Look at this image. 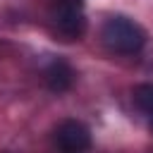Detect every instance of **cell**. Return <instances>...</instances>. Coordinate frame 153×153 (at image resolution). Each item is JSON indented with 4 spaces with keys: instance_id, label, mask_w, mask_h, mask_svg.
<instances>
[{
    "instance_id": "6da1fadb",
    "label": "cell",
    "mask_w": 153,
    "mask_h": 153,
    "mask_svg": "<svg viewBox=\"0 0 153 153\" xmlns=\"http://www.w3.org/2000/svg\"><path fill=\"white\" fill-rule=\"evenodd\" d=\"M100 38L112 53H120V55H136L146 45V31L136 22L122 14H112L105 19L100 29Z\"/></svg>"
},
{
    "instance_id": "7a4b0ae2",
    "label": "cell",
    "mask_w": 153,
    "mask_h": 153,
    "mask_svg": "<svg viewBox=\"0 0 153 153\" xmlns=\"http://www.w3.org/2000/svg\"><path fill=\"white\" fill-rule=\"evenodd\" d=\"M55 31L65 41H79L86 31V14L81 0H55L50 10Z\"/></svg>"
},
{
    "instance_id": "3957f363",
    "label": "cell",
    "mask_w": 153,
    "mask_h": 153,
    "mask_svg": "<svg viewBox=\"0 0 153 153\" xmlns=\"http://www.w3.org/2000/svg\"><path fill=\"white\" fill-rule=\"evenodd\" d=\"M55 143L62 153H84L91 148V131L79 120H65L55 129Z\"/></svg>"
},
{
    "instance_id": "277c9868",
    "label": "cell",
    "mask_w": 153,
    "mask_h": 153,
    "mask_svg": "<svg viewBox=\"0 0 153 153\" xmlns=\"http://www.w3.org/2000/svg\"><path fill=\"white\" fill-rule=\"evenodd\" d=\"M45 84L53 93H65L74 84V69L65 60H53L45 67Z\"/></svg>"
},
{
    "instance_id": "5b68a950",
    "label": "cell",
    "mask_w": 153,
    "mask_h": 153,
    "mask_svg": "<svg viewBox=\"0 0 153 153\" xmlns=\"http://www.w3.org/2000/svg\"><path fill=\"white\" fill-rule=\"evenodd\" d=\"M131 98H134L136 108L148 117V124L153 129V84H139V86H134Z\"/></svg>"
}]
</instances>
